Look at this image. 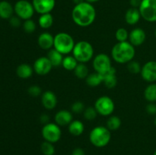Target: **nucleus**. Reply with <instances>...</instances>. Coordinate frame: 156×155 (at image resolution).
Here are the masks:
<instances>
[{
	"label": "nucleus",
	"instance_id": "nucleus-10",
	"mask_svg": "<svg viewBox=\"0 0 156 155\" xmlns=\"http://www.w3.org/2000/svg\"><path fill=\"white\" fill-rule=\"evenodd\" d=\"M92 65L94 71L98 73L104 74L108 72L111 68V59L106 53H99L94 56L92 61Z\"/></svg>",
	"mask_w": 156,
	"mask_h": 155
},
{
	"label": "nucleus",
	"instance_id": "nucleus-24",
	"mask_svg": "<svg viewBox=\"0 0 156 155\" xmlns=\"http://www.w3.org/2000/svg\"><path fill=\"white\" fill-rule=\"evenodd\" d=\"M53 15L51 13H47L41 15V16L38 18V24L42 29L47 30L51 27L53 24Z\"/></svg>",
	"mask_w": 156,
	"mask_h": 155
},
{
	"label": "nucleus",
	"instance_id": "nucleus-13",
	"mask_svg": "<svg viewBox=\"0 0 156 155\" xmlns=\"http://www.w3.org/2000/svg\"><path fill=\"white\" fill-rule=\"evenodd\" d=\"M35 12L40 15L50 13L56 5V0H32Z\"/></svg>",
	"mask_w": 156,
	"mask_h": 155
},
{
	"label": "nucleus",
	"instance_id": "nucleus-1",
	"mask_svg": "<svg viewBox=\"0 0 156 155\" xmlns=\"http://www.w3.org/2000/svg\"><path fill=\"white\" fill-rule=\"evenodd\" d=\"M72 18L76 25L86 27L91 25L96 18V10L92 4L84 2L76 5L72 11Z\"/></svg>",
	"mask_w": 156,
	"mask_h": 155
},
{
	"label": "nucleus",
	"instance_id": "nucleus-23",
	"mask_svg": "<svg viewBox=\"0 0 156 155\" xmlns=\"http://www.w3.org/2000/svg\"><path fill=\"white\" fill-rule=\"evenodd\" d=\"M68 130L71 135L74 136H79L85 131V126L80 120H73L68 126Z\"/></svg>",
	"mask_w": 156,
	"mask_h": 155
},
{
	"label": "nucleus",
	"instance_id": "nucleus-45",
	"mask_svg": "<svg viewBox=\"0 0 156 155\" xmlns=\"http://www.w3.org/2000/svg\"><path fill=\"white\" fill-rule=\"evenodd\" d=\"M155 37H156V29H155Z\"/></svg>",
	"mask_w": 156,
	"mask_h": 155
},
{
	"label": "nucleus",
	"instance_id": "nucleus-33",
	"mask_svg": "<svg viewBox=\"0 0 156 155\" xmlns=\"http://www.w3.org/2000/svg\"><path fill=\"white\" fill-rule=\"evenodd\" d=\"M127 69L131 74H136L141 72L142 66L137 61L132 60L127 63Z\"/></svg>",
	"mask_w": 156,
	"mask_h": 155
},
{
	"label": "nucleus",
	"instance_id": "nucleus-41",
	"mask_svg": "<svg viewBox=\"0 0 156 155\" xmlns=\"http://www.w3.org/2000/svg\"><path fill=\"white\" fill-rule=\"evenodd\" d=\"M49 119H50V117L47 115V114H42L40 117V121H41V123L43 124H47V123L49 122Z\"/></svg>",
	"mask_w": 156,
	"mask_h": 155
},
{
	"label": "nucleus",
	"instance_id": "nucleus-14",
	"mask_svg": "<svg viewBox=\"0 0 156 155\" xmlns=\"http://www.w3.org/2000/svg\"><path fill=\"white\" fill-rule=\"evenodd\" d=\"M146 39V32L143 29L136 27L129 32V42L133 46H141L145 42Z\"/></svg>",
	"mask_w": 156,
	"mask_h": 155
},
{
	"label": "nucleus",
	"instance_id": "nucleus-39",
	"mask_svg": "<svg viewBox=\"0 0 156 155\" xmlns=\"http://www.w3.org/2000/svg\"><path fill=\"white\" fill-rule=\"evenodd\" d=\"M143 0H130L129 3L132 8H136V9H139L141 5V2Z\"/></svg>",
	"mask_w": 156,
	"mask_h": 155
},
{
	"label": "nucleus",
	"instance_id": "nucleus-37",
	"mask_svg": "<svg viewBox=\"0 0 156 155\" xmlns=\"http://www.w3.org/2000/svg\"><path fill=\"white\" fill-rule=\"evenodd\" d=\"M9 20V23H10L11 25L14 27H19L21 24V19L20 18H18L17 15H15V16H14L13 15V16H12V18Z\"/></svg>",
	"mask_w": 156,
	"mask_h": 155
},
{
	"label": "nucleus",
	"instance_id": "nucleus-43",
	"mask_svg": "<svg viewBox=\"0 0 156 155\" xmlns=\"http://www.w3.org/2000/svg\"><path fill=\"white\" fill-rule=\"evenodd\" d=\"M99 0H85V2H88L91 3V4H92V3H94V2H98Z\"/></svg>",
	"mask_w": 156,
	"mask_h": 155
},
{
	"label": "nucleus",
	"instance_id": "nucleus-34",
	"mask_svg": "<svg viewBox=\"0 0 156 155\" xmlns=\"http://www.w3.org/2000/svg\"><path fill=\"white\" fill-rule=\"evenodd\" d=\"M37 25L32 19L25 20L23 23V29L27 33H32L36 30Z\"/></svg>",
	"mask_w": 156,
	"mask_h": 155
},
{
	"label": "nucleus",
	"instance_id": "nucleus-36",
	"mask_svg": "<svg viewBox=\"0 0 156 155\" xmlns=\"http://www.w3.org/2000/svg\"><path fill=\"white\" fill-rule=\"evenodd\" d=\"M85 104L82 101H76L73 103L71 109L75 113H82L85 110Z\"/></svg>",
	"mask_w": 156,
	"mask_h": 155
},
{
	"label": "nucleus",
	"instance_id": "nucleus-12",
	"mask_svg": "<svg viewBox=\"0 0 156 155\" xmlns=\"http://www.w3.org/2000/svg\"><path fill=\"white\" fill-rule=\"evenodd\" d=\"M141 77L147 82H152L156 81V62L149 61L142 66Z\"/></svg>",
	"mask_w": 156,
	"mask_h": 155
},
{
	"label": "nucleus",
	"instance_id": "nucleus-35",
	"mask_svg": "<svg viewBox=\"0 0 156 155\" xmlns=\"http://www.w3.org/2000/svg\"><path fill=\"white\" fill-rule=\"evenodd\" d=\"M27 93L30 96L33 97H39V96L42 95V89H41V87L37 86V85H32L30 88H28L27 89Z\"/></svg>",
	"mask_w": 156,
	"mask_h": 155
},
{
	"label": "nucleus",
	"instance_id": "nucleus-30",
	"mask_svg": "<svg viewBox=\"0 0 156 155\" xmlns=\"http://www.w3.org/2000/svg\"><path fill=\"white\" fill-rule=\"evenodd\" d=\"M41 150L44 155H54L55 147L53 143L44 141L41 145Z\"/></svg>",
	"mask_w": 156,
	"mask_h": 155
},
{
	"label": "nucleus",
	"instance_id": "nucleus-27",
	"mask_svg": "<svg viewBox=\"0 0 156 155\" xmlns=\"http://www.w3.org/2000/svg\"><path fill=\"white\" fill-rule=\"evenodd\" d=\"M144 97L149 103L156 102V84H150L144 91Z\"/></svg>",
	"mask_w": 156,
	"mask_h": 155
},
{
	"label": "nucleus",
	"instance_id": "nucleus-31",
	"mask_svg": "<svg viewBox=\"0 0 156 155\" xmlns=\"http://www.w3.org/2000/svg\"><path fill=\"white\" fill-rule=\"evenodd\" d=\"M98 112L94 106H88L85 108L83 112V116L88 121H93L98 115Z\"/></svg>",
	"mask_w": 156,
	"mask_h": 155
},
{
	"label": "nucleus",
	"instance_id": "nucleus-8",
	"mask_svg": "<svg viewBox=\"0 0 156 155\" xmlns=\"http://www.w3.org/2000/svg\"><path fill=\"white\" fill-rule=\"evenodd\" d=\"M15 13L21 20L31 19L35 10L32 2L27 0H18L14 5Z\"/></svg>",
	"mask_w": 156,
	"mask_h": 155
},
{
	"label": "nucleus",
	"instance_id": "nucleus-19",
	"mask_svg": "<svg viewBox=\"0 0 156 155\" xmlns=\"http://www.w3.org/2000/svg\"><path fill=\"white\" fill-rule=\"evenodd\" d=\"M141 18V15L139 9L132 8L128 9L125 14V21L129 25H135Z\"/></svg>",
	"mask_w": 156,
	"mask_h": 155
},
{
	"label": "nucleus",
	"instance_id": "nucleus-22",
	"mask_svg": "<svg viewBox=\"0 0 156 155\" xmlns=\"http://www.w3.org/2000/svg\"><path fill=\"white\" fill-rule=\"evenodd\" d=\"M47 56L51 62L53 67H59L62 65V62L64 58L63 55L56 50H55L54 48L49 50Z\"/></svg>",
	"mask_w": 156,
	"mask_h": 155
},
{
	"label": "nucleus",
	"instance_id": "nucleus-17",
	"mask_svg": "<svg viewBox=\"0 0 156 155\" xmlns=\"http://www.w3.org/2000/svg\"><path fill=\"white\" fill-rule=\"evenodd\" d=\"M37 43L42 50H51L53 48L54 44V36L49 32H43L38 36Z\"/></svg>",
	"mask_w": 156,
	"mask_h": 155
},
{
	"label": "nucleus",
	"instance_id": "nucleus-40",
	"mask_svg": "<svg viewBox=\"0 0 156 155\" xmlns=\"http://www.w3.org/2000/svg\"><path fill=\"white\" fill-rule=\"evenodd\" d=\"M72 155H85V151L81 147H76L72 152Z\"/></svg>",
	"mask_w": 156,
	"mask_h": 155
},
{
	"label": "nucleus",
	"instance_id": "nucleus-2",
	"mask_svg": "<svg viewBox=\"0 0 156 155\" xmlns=\"http://www.w3.org/2000/svg\"><path fill=\"white\" fill-rule=\"evenodd\" d=\"M135 55V46L129 41L117 42L111 50V57L116 62L120 64H127L133 60Z\"/></svg>",
	"mask_w": 156,
	"mask_h": 155
},
{
	"label": "nucleus",
	"instance_id": "nucleus-6",
	"mask_svg": "<svg viewBox=\"0 0 156 155\" xmlns=\"http://www.w3.org/2000/svg\"><path fill=\"white\" fill-rule=\"evenodd\" d=\"M41 135L44 141L50 143L58 142L62 136L60 126L55 122H48L44 125L41 130Z\"/></svg>",
	"mask_w": 156,
	"mask_h": 155
},
{
	"label": "nucleus",
	"instance_id": "nucleus-3",
	"mask_svg": "<svg viewBox=\"0 0 156 155\" xmlns=\"http://www.w3.org/2000/svg\"><path fill=\"white\" fill-rule=\"evenodd\" d=\"M111 139V131L107 126H96L92 129L89 134V141L94 147H105L109 144Z\"/></svg>",
	"mask_w": 156,
	"mask_h": 155
},
{
	"label": "nucleus",
	"instance_id": "nucleus-18",
	"mask_svg": "<svg viewBox=\"0 0 156 155\" xmlns=\"http://www.w3.org/2000/svg\"><path fill=\"white\" fill-rule=\"evenodd\" d=\"M102 76H103V83L107 88L109 89L115 88L117 83V79L116 77V69L114 67H112L107 73L102 74Z\"/></svg>",
	"mask_w": 156,
	"mask_h": 155
},
{
	"label": "nucleus",
	"instance_id": "nucleus-20",
	"mask_svg": "<svg viewBox=\"0 0 156 155\" xmlns=\"http://www.w3.org/2000/svg\"><path fill=\"white\" fill-rule=\"evenodd\" d=\"M15 13L14 6L8 1L0 2V18L2 19H10Z\"/></svg>",
	"mask_w": 156,
	"mask_h": 155
},
{
	"label": "nucleus",
	"instance_id": "nucleus-15",
	"mask_svg": "<svg viewBox=\"0 0 156 155\" xmlns=\"http://www.w3.org/2000/svg\"><path fill=\"white\" fill-rule=\"evenodd\" d=\"M57 97L54 92L51 91H46L41 95V103L46 109L52 110L57 105Z\"/></svg>",
	"mask_w": 156,
	"mask_h": 155
},
{
	"label": "nucleus",
	"instance_id": "nucleus-26",
	"mask_svg": "<svg viewBox=\"0 0 156 155\" xmlns=\"http://www.w3.org/2000/svg\"><path fill=\"white\" fill-rule=\"evenodd\" d=\"M78 64H79V62L76 60L74 56L66 55V56L63 58L62 66L63 67L64 69L67 70V71H74Z\"/></svg>",
	"mask_w": 156,
	"mask_h": 155
},
{
	"label": "nucleus",
	"instance_id": "nucleus-32",
	"mask_svg": "<svg viewBox=\"0 0 156 155\" xmlns=\"http://www.w3.org/2000/svg\"><path fill=\"white\" fill-rule=\"evenodd\" d=\"M129 33L127 31L126 28L124 27H120L117 30L115 33V37L117 39V42H125L127 41L129 39Z\"/></svg>",
	"mask_w": 156,
	"mask_h": 155
},
{
	"label": "nucleus",
	"instance_id": "nucleus-38",
	"mask_svg": "<svg viewBox=\"0 0 156 155\" xmlns=\"http://www.w3.org/2000/svg\"><path fill=\"white\" fill-rule=\"evenodd\" d=\"M146 112L150 115L156 114V104L154 103H150L146 106Z\"/></svg>",
	"mask_w": 156,
	"mask_h": 155
},
{
	"label": "nucleus",
	"instance_id": "nucleus-46",
	"mask_svg": "<svg viewBox=\"0 0 156 155\" xmlns=\"http://www.w3.org/2000/svg\"><path fill=\"white\" fill-rule=\"evenodd\" d=\"M153 155H156V150L155 151V153H154V154Z\"/></svg>",
	"mask_w": 156,
	"mask_h": 155
},
{
	"label": "nucleus",
	"instance_id": "nucleus-28",
	"mask_svg": "<svg viewBox=\"0 0 156 155\" xmlns=\"http://www.w3.org/2000/svg\"><path fill=\"white\" fill-rule=\"evenodd\" d=\"M121 119L117 115H110L107 120L106 126L110 131H115L121 126Z\"/></svg>",
	"mask_w": 156,
	"mask_h": 155
},
{
	"label": "nucleus",
	"instance_id": "nucleus-5",
	"mask_svg": "<svg viewBox=\"0 0 156 155\" xmlns=\"http://www.w3.org/2000/svg\"><path fill=\"white\" fill-rule=\"evenodd\" d=\"M74 39L73 36L66 32H59L54 36L53 48L62 53V55H69L73 52L75 46Z\"/></svg>",
	"mask_w": 156,
	"mask_h": 155
},
{
	"label": "nucleus",
	"instance_id": "nucleus-9",
	"mask_svg": "<svg viewBox=\"0 0 156 155\" xmlns=\"http://www.w3.org/2000/svg\"><path fill=\"white\" fill-rule=\"evenodd\" d=\"M141 18L148 22L156 21V0H143L140 8Z\"/></svg>",
	"mask_w": 156,
	"mask_h": 155
},
{
	"label": "nucleus",
	"instance_id": "nucleus-16",
	"mask_svg": "<svg viewBox=\"0 0 156 155\" xmlns=\"http://www.w3.org/2000/svg\"><path fill=\"white\" fill-rule=\"evenodd\" d=\"M54 119L55 123H56L60 127H63L70 124V122L73 120V116L70 111L66 109H61L56 112Z\"/></svg>",
	"mask_w": 156,
	"mask_h": 155
},
{
	"label": "nucleus",
	"instance_id": "nucleus-11",
	"mask_svg": "<svg viewBox=\"0 0 156 155\" xmlns=\"http://www.w3.org/2000/svg\"><path fill=\"white\" fill-rule=\"evenodd\" d=\"M53 68V65L47 56L37 58L33 65L34 71L39 75H46L49 74Z\"/></svg>",
	"mask_w": 156,
	"mask_h": 155
},
{
	"label": "nucleus",
	"instance_id": "nucleus-25",
	"mask_svg": "<svg viewBox=\"0 0 156 155\" xmlns=\"http://www.w3.org/2000/svg\"><path fill=\"white\" fill-rule=\"evenodd\" d=\"M85 81L88 86L94 88L103 83V76L101 74L95 71V72L88 74V77L85 78Z\"/></svg>",
	"mask_w": 156,
	"mask_h": 155
},
{
	"label": "nucleus",
	"instance_id": "nucleus-42",
	"mask_svg": "<svg viewBox=\"0 0 156 155\" xmlns=\"http://www.w3.org/2000/svg\"><path fill=\"white\" fill-rule=\"evenodd\" d=\"M73 2L75 3V5H78L82 2H85V0H73Z\"/></svg>",
	"mask_w": 156,
	"mask_h": 155
},
{
	"label": "nucleus",
	"instance_id": "nucleus-29",
	"mask_svg": "<svg viewBox=\"0 0 156 155\" xmlns=\"http://www.w3.org/2000/svg\"><path fill=\"white\" fill-rule=\"evenodd\" d=\"M88 71H89V70H88V66L85 65V63H79V62L74 70L75 75L79 79L86 78L89 74Z\"/></svg>",
	"mask_w": 156,
	"mask_h": 155
},
{
	"label": "nucleus",
	"instance_id": "nucleus-21",
	"mask_svg": "<svg viewBox=\"0 0 156 155\" xmlns=\"http://www.w3.org/2000/svg\"><path fill=\"white\" fill-rule=\"evenodd\" d=\"M34 68L31 65L27 63H22L18 66L16 69V74L20 78L27 79L32 76L34 73Z\"/></svg>",
	"mask_w": 156,
	"mask_h": 155
},
{
	"label": "nucleus",
	"instance_id": "nucleus-44",
	"mask_svg": "<svg viewBox=\"0 0 156 155\" xmlns=\"http://www.w3.org/2000/svg\"><path fill=\"white\" fill-rule=\"evenodd\" d=\"M155 126H156V117H155Z\"/></svg>",
	"mask_w": 156,
	"mask_h": 155
},
{
	"label": "nucleus",
	"instance_id": "nucleus-7",
	"mask_svg": "<svg viewBox=\"0 0 156 155\" xmlns=\"http://www.w3.org/2000/svg\"><path fill=\"white\" fill-rule=\"evenodd\" d=\"M98 113L103 116H110L115 109L114 102L108 96H101L96 100L94 105Z\"/></svg>",
	"mask_w": 156,
	"mask_h": 155
},
{
	"label": "nucleus",
	"instance_id": "nucleus-4",
	"mask_svg": "<svg viewBox=\"0 0 156 155\" xmlns=\"http://www.w3.org/2000/svg\"><path fill=\"white\" fill-rule=\"evenodd\" d=\"M72 53L79 63H86L92 59L94 56V48L88 41L80 40L75 44Z\"/></svg>",
	"mask_w": 156,
	"mask_h": 155
}]
</instances>
